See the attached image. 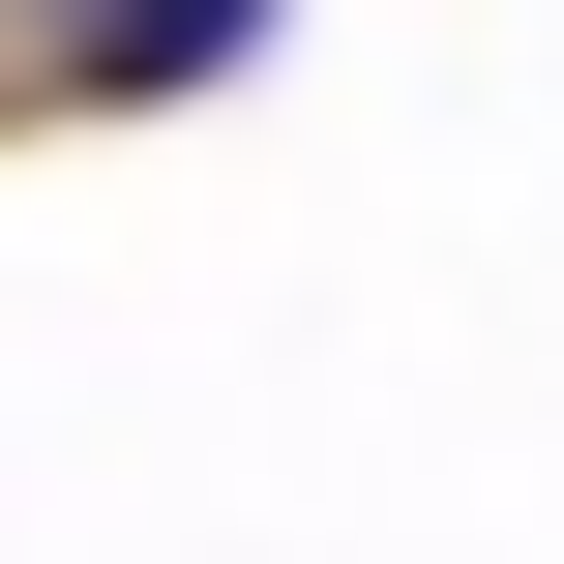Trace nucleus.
<instances>
[{
	"label": "nucleus",
	"mask_w": 564,
	"mask_h": 564,
	"mask_svg": "<svg viewBox=\"0 0 564 564\" xmlns=\"http://www.w3.org/2000/svg\"><path fill=\"white\" fill-rule=\"evenodd\" d=\"M238 30H268V0H89V89H208Z\"/></svg>",
	"instance_id": "f257e3e1"
},
{
	"label": "nucleus",
	"mask_w": 564,
	"mask_h": 564,
	"mask_svg": "<svg viewBox=\"0 0 564 564\" xmlns=\"http://www.w3.org/2000/svg\"><path fill=\"white\" fill-rule=\"evenodd\" d=\"M59 30H89V0H59Z\"/></svg>",
	"instance_id": "f03ea898"
}]
</instances>
